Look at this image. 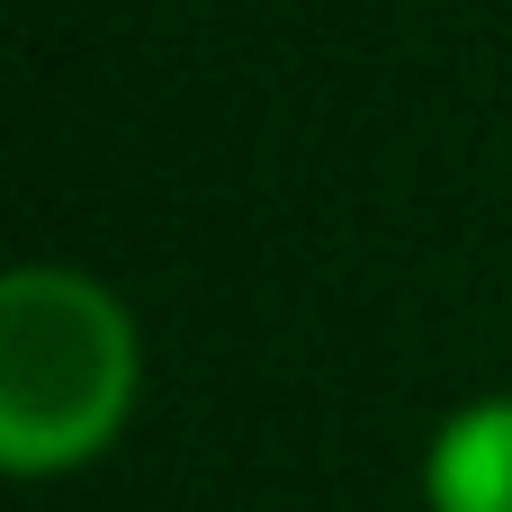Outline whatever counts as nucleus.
Here are the masks:
<instances>
[{"label": "nucleus", "instance_id": "f257e3e1", "mask_svg": "<svg viewBox=\"0 0 512 512\" xmlns=\"http://www.w3.org/2000/svg\"><path fill=\"white\" fill-rule=\"evenodd\" d=\"M144 387L135 315L63 261H27L0 279V468L63 477L90 468Z\"/></svg>", "mask_w": 512, "mask_h": 512}, {"label": "nucleus", "instance_id": "f03ea898", "mask_svg": "<svg viewBox=\"0 0 512 512\" xmlns=\"http://www.w3.org/2000/svg\"><path fill=\"white\" fill-rule=\"evenodd\" d=\"M423 504L432 512H512V396H477L432 432Z\"/></svg>", "mask_w": 512, "mask_h": 512}]
</instances>
